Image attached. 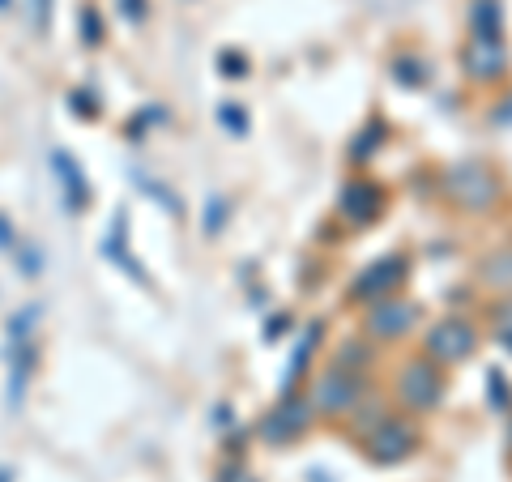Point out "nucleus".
I'll return each instance as SVG.
<instances>
[{"label":"nucleus","instance_id":"nucleus-1","mask_svg":"<svg viewBox=\"0 0 512 482\" xmlns=\"http://www.w3.org/2000/svg\"><path fill=\"white\" fill-rule=\"evenodd\" d=\"M470 346H474V329L461 325V320H444V325L431 329V355L444 359V363L466 359Z\"/></svg>","mask_w":512,"mask_h":482},{"label":"nucleus","instance_id":"nucleus-2","mask_svg":"<svg viewBox=\"0 0 512 482\" xmlns=\"http://www.w3.org/2000/svg\"><path fill=\"white\" fill-rule=\"evenodd\" d=\"M402 397L410 401V406H431V401L440 397V380H436V372H431L427 363H414V367H406V376H402Z\"/></svg>","mask_w":512,"mask_h":482},{"label":"nucleus","instance_id":"nucleus-3","mask_svg":"<svg viewBox=\"0 0 512 482\" xmlns=\"http://www.w3.org/2000/svg\"><path fill=\"white\" fill-rule=\"evenodd\" d=\"M466 69L474 77H495L504 69V52H500V39H470L466 43Z\"/></svg>","mask_w":512,"mask_h":482},{"label":"nucleus","instance_id":"nucleus-4","mask_svg":"<svg viewBox=\"0 0 512 482\" xmlns=\"http://www.w3.org/2000/svg\"><path fill=\"white\" fill-rule=\"evenodd\" d=\"M453 188H457V197H461V201H466V205H474V210H483V205L495 197V184H491V175H483L478 167L457 171Z\"/></svg>","mask_w":512,"mask_h":482},{"label":"nucleus","instance_id":"nucleus-5","mask_svg":"<svg viewBox=\"0 0 512 482\" xmlns=\"http://www.w3.org/2000/svg\"><path fill=\"white\" fill-rule=\"evenodd\" d=\"M410 320H414V308H406V303H393V308L372 312V333H380V337H397V333H406V329H410Z\"/></svg>","mask_w":512,"mask_h":482},{"label":"nucleus","instance_id":"nucleus-6","mask_svg":"<svg viewBox=\"0 0 512 482\" xmlns=\"http://www.w3.org/2000/svg\"><path fill=\"white\" fill-rule=\"evenodd\" d=\"M414 444V431L406 427V423H384V431H380V436L372 440V448H376V457H402L406 453V448Z\"/></svg>","mask_w":512,"mask_h":482},{"label":"nucleus","instance_id":"nucleus-7","mask_svg":"<svg viewBox=\"0 0 512 482\" xmlns=\"http://www.w3.org/2000/svg\"><path fill=\"white\" fill-rule=\"evenodd\" d=\"M397 273H402V261H384V265H376L372 273H367V282H359V286H355V295L372 299L376 291H389V286L397 282Z\"/></svg>","mask_w":512,"mask_h":482},{"label":"nucleus","instance_id":"nucleus-8","mask_svg":"<svg viewBox=\"0 0 512 482\" xmlns=\"http://www.w3.org/2000/svg\"><path fill=\"white\" fill-rule=\"evenodd\" d=\"M56 167H60V184H64V192H69V201L82 205L86 201V188H82V171H77V163L64 150H56Z\"/></svg>","mask_w":512,"mask_h":482},{"label":"nucleus","instance_id":"nucleus-9","mask_svg":"<svg viewBox=\"0 0 512 482\" xmlns=\"http://www.w3.org/2000/svg\"><path fill=\"white\" fill-rule=\"evenodd\" d=\"M350 393H355V384H346L342 376H333V380H329V389L320 384V406H342Z\"/></svg>","mask_w":512,"mask_h":482},{"label":"nucleus","instance_id":"nucleus-10","mask_svg":"<svg viewBox=\"0 0 512 482\" xmlns=\"http://www.w3.org/2000/svg\"><path fill=\"white\" fill-rule=\"evenodd\" d=\"M487 273H491L487 282H495V286H512V252H500V256H495V261L487 265Z\"/></svg>","mask_w":512,"mask_h":482},{"label":"nucleus","instance_id":"nucleus-11","mask_svg":"<svg viewBox=\"0 0 512 482\" xmlns=\"http://www.w3.org/2000/svg\"><path fill=\"white\" fill-rule=\"evenodd\" d=\"M35 9H39V18H43V9H47V0H39V5H35Z\"/></svg>","mask_w":512,"mask_h":482}]
</instances>
